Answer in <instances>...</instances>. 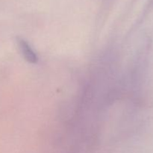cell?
I'll return each instance as SVG.
<instances>
[{
  "instance_id": "6da1fadb",
  "label": "cell",
  "mask_w": 153,
  "mask_h": 153,
  "mask_svg": "<svg viewBox=\"0 0 153 153\" xmlns=\"http://www.w3.org/2000/svg\"><path fill=\"white\" fill-rule=\"evenodd\" d=\"M18 43H19V49H20L21 52H22V55L25 57V59L28 60L30 62H36L37 59V57H36V55L34 53L32 49L28 46V43L22 40H19L18 41Z\"/></svg>"
}]
</instances>
